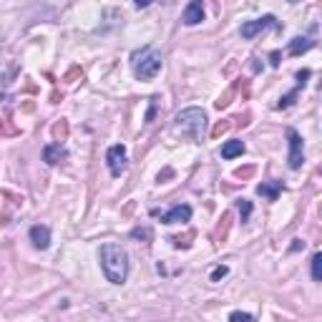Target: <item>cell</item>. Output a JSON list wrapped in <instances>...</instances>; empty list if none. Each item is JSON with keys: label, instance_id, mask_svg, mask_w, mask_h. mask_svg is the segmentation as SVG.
Masks as SVG:
<instances>
[{"label": "cell", "instance_id": "14", "mask_svg": "<svg viewBox=\"0 0 322 322\" xmlns=\"http://www.w3.org/2000/svg\"><path fill=\"white\" fill-rule=\"evenodd\" d=\"M312 46H315V43H312L310 38H302V36H300V38H295V40L289 43V53H292V55H300V53H304V51H310Z\"/></svg>", "mask_w": 322, "mask_h": 322}, {"label": "cell", "instance_id": "23", "mask_svg": "<svg viewBox=\"0 0 322 322\" xmlns=\"http://www.w3.org/2000/svg\"><path fill=\"white\" fill-rule=\"evenodd\" d=\"M227 272H229V269H227L224 265H222V267H216V269L212 272V282H219V280H222V277H224Z\"/></svg>", "mask_w": 322, "mask_h": 322}, {"label": "cell", "instance_id": "13", "mask_svg": "<svg viewBox=\"0 0 322 322\" xmlns=\"http://www.w3.org/2000/svg\"><path fill=\"white\" fill-rule=\"evenodd\" d=\"M244 154V143L242 141H227L222 146V156L224 159H234V156H242Z\"/></svg>", "mask_w": 322, "mask_h": 322}, {"label": "cell", "instance_id": "18", "mask_svg": "<svg viewBox=\"0 0 322 322\" xmlns=\"http://www.w3.org/2000/svg\"><path fill=\"white\" fill-rule=\"evenodd\" d=\"M252 214V201H247V199H239V216H242V222H247Z\"/></svg>", "mask_w": 322, "mask_h": 322}, {"label": "cell", "instance_id": "15", "mask_svg": "<svg viewBox=\"0 0 322 322\" xmlns=\"http://www.w3.org/2000/svg\"><path fill=\"white\" fill-rule=\"evenodd\" d=\"M51 134H53V139H55L58 143L66 141V136H68V121H66V119H61V121H58V124L51 128Z\"/></svg>", "mask_w": 322, "mask_h": 322}, {"label": "cell", "instance_id": "2", "mask_svg": "<svg viewBox=\"0 0 322 322\" xmlns=\"http://www.w3.org/2000/svg\"><path fill=\"white\" fill-rule=\"evenodd\" d=\"M131 66H134V76L139 81H151L161 71V53L154 48H141L131 55Z\"/></svg>", "mask_w": 322, "mask_h": 322}, {"label": "cell", "instance_id": "24", "mask_svg": "<svg viewBox=\"0 0 322 322\" xmlns=\"http://www.w3.org/2000/svg\"><path fill=\"white\" fill-rule=\"evenodd\" d=\"M229 320H244V322H252L254 317H252L250 312H232V315H229Z\"/></svg>", "mask_w": 322, "mask_h": 322}, {"label": "cell", "instance_id": "9", "mask_svg": "<svg viewBox=\"0 0 322 322\" xmlns=\"http://www.w3.org/2000/svg\"><path fill=\"white\" fill-rule=\"evenodd\" d=\"M66 156L68 154H66V149H63L61 143H51V146L43 149V161H46V164H61Z\"/></svg>", "mask_w": 322, "mask_h": 322}, {"label": "cell", "instance_id": "26", "mask_svg": "<svg viewBox=\"0 0 322 322\" xmlns=\"http://www.w3.org/2000/svg\"><path fill=\"white\" fill-rule=\"evenodd\" d=\"M134 3H136L139 8H146V5H149V3H151V0H134Z\"/></svg>", "mask_w": 322, "mask_h": 322}, {"label": "cell", "instance_id": "3", "mask_svg": "<svg viewBox=\"0 0 322 322\" xmlns=\"http://www.w3.org/2000/svg\"><path fill=\"white\" fill-rule=\"evenodd\" d=\"M207 126V113L201 108H184L177 113V128L181 134H189L194 141L201 139V131Z\"/></svg>", "mask_w": 322, "mask_h": 322}, {"label": "cell", "instance_id": "7", "mask_svg": "<svg viewBox=\"0 0 322 322\" xmlns=\"http://www.w3.org/2000/svg\"><path fill=\"white\" fill-rule=\"evenodd\" d=\"M189 219H192V207H186V204H179L171 212L161 214V222L164 224H179V222H189Z\"/></svg>", "mask_w": 322, "mask_h": 322}, {"label": "cell", "instance_id": "25", "mask_svg": "<svg viewBox=\"0 0 322 322\" xmlns=\"http://www.w3.org/2000/svg\"><path fill=\"white\" fill-rule=\"evenodd\" d=\"M134 237H136V239H141V237L149 239V237H151V232H149V229H134Z\"/></svg>", "mask_w": 322, "mask_h": 322}, {"label": "cell", "instance_id": "10", "mask_svg": "<svg viewBox=\"0 0 322 322\" xmlns=\"http://www.w3.org/2000/svg\"><path fill=\"white\" fill-rule=\"evenodd\" d=\"M31 242L38 247V250H46V247L51 244V232H48V227L36 224V227L31 229Z\"/></svg>", "mask_w": 322, "mask_h": 322}, {"label": "cell", "instance_id": "11", "mask_svg": "<svg viewBox=\"0 0 322 322\" xmlns=\"http://www.w3.org/2000/svg\"><path fill=\"white\" fill-rule=\"evenodd\" d=\"M229 227H232V214H229V212H224V214H222V219H219V224H216V229H214V234H212L216 244L227 239V234H229Z\"/></svg>", "mask_w": 322, "mask_h": 322}, {"label": "cell", "instance_id": "19", "mask_svg": "<svg viewBox=\"0 0 322 322\" xmlns=\"http://www.w3.org/2000/svg\"><path fill=\"white\" fill-rule=\"evenodd\" d=\"M192 237H194V232H186L184 237H181V234H179V237H171V242H174V247H184V250H186V247L192 244V242H189Z\"/></svg>", "mask_w": 322, "mask_h": 322}, {"label": "cell", "instance_id": "27", "mask_svg": "<svg viewBox=\"0 0 322 322\" xmlns=\"http://www.w3.org/2000/svg\"><path fill=\"white\" fill-rule=\"evenodd\" d=\"M272 66H280V53H272Z\"/></svg>", "mask_w": 322, "mask_h": 322}, {"label": "cell", "instance_id": "5", "mask_svg": "<svg viewBox=\"0 0 322 322\" xmlns=\"http://www.w3.org/2000/svg\"><path fill=\"white\" fill-rule=\"evenodd\" d=\"M287 139H289V166L292 169H300L302 161H304V151H302V139L297 131H287Z\"/></svg>", "mask_w": 322, "mask_h": 322}, {"label": "cell", "instance_id": "21", "mask_svg": "<svg viewBox=\"0 0 322 322\" xmlns=\"http://www.w3.org/2000/svg\"><path fill=\"white\" fill-rule=\"evenodd\" d=\"M229 126H232L229 121H219V124H216V126L212 128V136H214V139H219V136H222V134H224V131H227Z\"/></svg>", "mask_w": 322, "mask_h": 322}, {"label": "cell", "instance_id": "20", "mask_svg": "<svg viewBox=\"0 0 322 322\" xmlns=\"http://www.w3.org/2000/svg\"><path fill=\"white\" fill-rule=\"evenodd\" d=\"M254 171H257L254 166H244V169H237V171H234V177L244 181V179H252V177H254Z\"/></svg>", "mask_w": 322, "mask_h": 322}, {"label": "cell", "instance_id": "12", "mask_svg": "<svg viewBox=\"0 0 322 322\" xmlns=\"http://www.w3.org/2000/svg\"><path fill=\"white\" fill-rule=\"evenodd\" d=\"M257 192H259L262 197H267L269 201H274L277 197H280V192H282V181H272V184H259V186H257Z\"/></svg>", "mask_w": 322, "mask_h": 322}, {"label": "cell", "instance_id": "6", "mask_svg": "<svg viewBox=\"0 0 322 322\" xmlns=\"http://www.w3.org/2000/svg\"><path fill=\"white\" fill-rule=\"evenodd\" d=\"M269 25H274V18H272V16H265V18H259V20H250V23H244V25H242V38L252 40L257 33L267 31Z\"/></svg>", "mask_w": 322, "mask_h": 322}, {"label": "cell", "instance_id": "16", "mask_svg": "<svg viewBox=\"0 0 322 322\" xmlns=\"http://www.w3.org/2000/svg\"><path fill=\"white\" fill-rule=\"evenodd\" d=\"M232 96H234V86H232V89H227L222 96H219V98L214 101V106H216L219 111H222V108H227V106L232 104Z\"/></svg>", "mask_w": 322, "mask_h": 322}, {"label": "cell", "instance_id": "17", "mask_svg": "<svg viewBox=\"0 0 322 322\" xmlns=\"http://www.w3.org/2000/svg\"><path fill=\"white\" fill-rule=\"evenodd\" d=\"M312 277L320 282L322 280V254H315L312 257Z\"/></svg>", "mask_w": 322, "mask_h": 322}, {"label": "cell", "instance_id": "1", "mask_svg": "<svg viewBox=\"0 0 322 322\" xmlns=\"http://www.w3.org/2000/svg\"><path fill=\"white\" fill-rule=\"evenodd\" d=\"M101 265H104L106 280L113 285H124L128 274V254L121 250L119 244H104L101 247Z\"/></svg>", "mask_w": 322, "mask_h": 322}, {"label": "cell", "instance_id": "22", "mask_svg": "<svg viewBox=\"0 0 322 322\" xmlns=\"http://www.w3.org/2000/svg\"><path fill=\"white\" fill-rule=\"evenodd\" d=\"M76 78H83V71H81V68H71V71L66 73L63 81H76Z\"/></svg>", "mask_w": 322, "mask_h": 322}, {"label": "cell", "instance_id": "28", "mask_svg": "<svg viewBox=\"0 0 322 322\" xmlns=\"http://www.w3.org/2000/svg\"><path fill=\"white\" fill-rule=\"evenodd\" d=\"M289 3H300V0H289Z\"/></svg>", "mask_w": 322, "mask_h": 322}, {"label": "cell", "instance_id": "8", "mask_svg": "<svg viewBox=\"0 0 322 322\" xmlns=\"http://www.w3.org/2000/svg\"><path fill=\"white\" fill-rule=\"evenodd\" d=\"M181 20H184L186 25H197V23L204 20V3H201V0H192V3L186 5Z\"/></svg>", "mask_w": 322, "mask_h": 322}, {"label": "cell", "instance_id": "4", "mask_svg": "<svg viewBox=\"0 0 322 322\" xmlns=\"http://www.w3.org/2000/svg\"><path fill=\"white\" fill-rule=\"evenodd\" d=\"M106 161H108V169H111L113 177H121V174L126 171V149L121 143L111 146L108 154H106Z\"/></svg>", "mask_w": 322, "mask_h": 322}]
</instances>
